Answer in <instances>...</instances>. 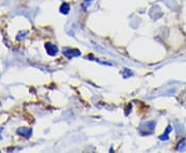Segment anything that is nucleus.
Returning <instances> with one entry per match:
<instances>
[{"label":"nucleus","instance_id":"f03ea898","mask_svg":"<svg viewBox=\"0 0 186 153\" xmlns=\"http://www.w3.org/2000/svg\"><path fill=\"white\" fill-rule=\"evenodd\" d=\"M46 50L48 52L49 55H51V56H54L58 53V48H57V46L53 45V43H46Z\"/></svg>","mask_w":186,"mask_h":153},{"label":"nucleus","instance_id":"20e7f679","mask_svg":"<svg viewBox=\"0 0 186 153\" xmlns=\"http://www.w3.org/2000/svg\"><path fill=\"white\" fill-rule=\"evenodd\" d=\"M173 129V127L171 125H169L167 126V130H166V133H164L163 134H161L160 137H159V139L161 140V141H167L169 140V134L171 133V130Z\"/></svg>","mask_w":186,"mask_h":153},{"label":"nucleus","instance_id":"39448f33","mask_svg":"<svg viewBox=\"0 0 186 153\" xmlns=\"http://www.w3.org/2000/svg\"><path fill=\"white\" fill-rule=\"evenodd\" d=\"M70 10V6L68 3H62L61 6H60V12H62V14L64 15H67L69 12Z\"/></svg>","mask_w":186,"mask_h":153},{"label":"nucleus","instance_id":"f257e3e1","mask_svg":"<svg viewBox=\"0 0 186 153\" xmlns=\"http://www.w3.org/2000/svg\"><path fill=\"white\" fill-rule=\"evenodd\" d=\"M63 54L65 56H67L68 58H72V57H78L81 55V52L77 50V49H64L63 50Z\"/></svg>","mask_w":186,"mask_h":153},{"label":"nucleus","instance_id":"7ed1b4c3","mask_svg":"<svg viewBox=\"0 0 186 153\" xmlns=\"http://www.w3.org/2000/svg\"><path fill=\"white\" fill-rule=\"evenodd\" d=\"M18 134L20 136H24V137H30L32 134V130L30 128H26V127H20L18 129Z\"/></svg>","mask_w":186,"mask_h":153},{"label":"nucleus","instance_id":"423d86ee","mask_svg":"<svg viewBox=\"0 0 186 153\" xmlns=\"http://www.w3.org/2000/svg\"><path fill=\"white\" fill-rule=\"evenodd\" d=\"M176 149L177 151H184V150H186V140H181L178 143V146Z\"/></svg>","mask_w":186,"mask_h":153}]
</instances>
